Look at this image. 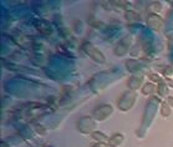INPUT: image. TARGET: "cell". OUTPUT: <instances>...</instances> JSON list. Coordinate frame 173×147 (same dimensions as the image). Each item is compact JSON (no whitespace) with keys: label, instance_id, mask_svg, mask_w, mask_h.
<instances>
[{"label":"cell","instance_id":"obj_1","mask_svg":"<svg viewBox=\"0 0 173 147\" xmlns=\"http://www.w3.org/2000/svg\"><path fill=\"white\" fill-rule=\"evenodd\" d=\"M121 141H122V135H115L113 137H111L109 140V145L115 147V146H117Z\"/></svg>","mask_w":173,"mask_h":147},{"label":"cell","instance_id":"obj_2","mask_svg":"<svg viewBox=\"0 0 173 147\" xmlns=\"http://www.w3.org/2000/svg\"><path fill=\"white\" fill-rule=\"evenodd\" d=\"M167 104H163L162 105V110H161V112H162V115L163 116H169V113H171V110L167 107Z\"/></svg>","mask_w":173,"mask_h":147},{"label":"cell","instance_id":"obj_3","mask_svg":"<svg viewBox=\"0 0 173 147\" xmlns=\"http://www.w3.org/2000/svg\"><path fill=\"white\" fill-rule=\"evenodd\" d=\"M92 137H94V138H97V140H101V141H106V140H107V137H105V135H103V134H100V132L92 134Z\"/></svg>","mask_w":173,"mask_h":147},{"label":"cell","instance_id":"obj_4","mask_svg":"<svg viewBox=\"0 0 173 147\" xmlns=\"http://www.w3.org/2000/svg\"><path fill=\"white\" fill-rule=\"evenodd\" d=\"M151 79L154 80V81H160V80H161L160 77H157V75H154V74H153V75H151Z\"/></svg>","mask_w":173,"mask_h":147},{"label":"cell","instance_id":"obj_5","mask_svg":"<svg viewBox=\"0 0 173 147\" xmlns=\"http://www.w3.org/2000/svg\"><path fill=\"white\" fill-rule=\"evenodd\" d=\"M97 146H98V147H107V146H106V145H103V143H98ZM94 147H96V145H95Z\"/></svg>","mask_w":173,"mask_h":147},{"label":"cell","instance_id":"obj_6","mask_svg":"<svg viewBox=\"0 0 173 147\" xmlns=\"http://www.w3.org/2000/svg\"><path fill=\"white\" fill-rule=\"evenodd\" d=\"M168 101H169V104H172V105H173V97H169Z\"/></svg>","mask_w":173,"mask_h":147}]
</instances>
